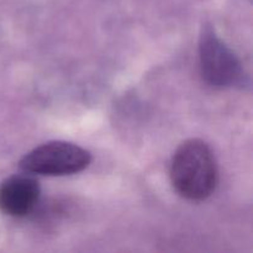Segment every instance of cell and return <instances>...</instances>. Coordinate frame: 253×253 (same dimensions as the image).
Wrapping results in <instances>:
<instances>
[{
	"label": "cell",
	"mask_w": 253,
	"mask_h": 253,
	"mask_svg": "<svg viewBox=\"0 0 253 253\" xmlns=\"http://www.w3.org/2000/svg\"><path fill=\"white\" fill-rule=\"evenodd\" d=\"M170 180L179 195L200 202L214 193L217 184V166L207 142L190 138L180 143L170 162Z\"/></svg>",
	"instance_id": "6da1fadb"
},
{
	"label": "cell",
	"mask_w": 253,
	"mask_h": 253,
	"mask_svg": "<svg viewBox=\"0 0 253 253\" xmlns=\"http://www.w3.org/2000/svg\"><path fill=\"white\" fill-rule=\"evenodd\" d=\"M91 155L85 148L64 141H52L30 151L21 158L22 172L39 175H71L85 169Z\"/></svg>",
	"instance_id": "7a4b0ae2"
},
{
	"label": "cell",
	"mask_w": 253,
	"mask_h": 253,
	"mask_svg": "<svg viewBox=\"0 0 253 253\" xmlns=\"http://www.w3.org/2000/svg\"><path fill=\"white\" fill-rule=\"evenodd\" d=\"M199 63L203 78L215 88H231L244 82L240 59L210 26L203 27L200 35Z\"/></svg>",
	"instance_id": "3957f363"
},
{
	"label": "cell",
	"mask_w": 253,
	"mask_h": 253,
	"mask_svg": "<svg viewBox=\"0 0 253 253\" xmlns=\"http://www.w3.org/2000/svg\"><path fill=\"white\" fill-rule=\"evenodd\" d=\"M41 189L32 174H15L0 184V211L11 217L31 214L39 204Z\"/></svg>",
	"instance_id": "277c9868"
}]
</instances>
